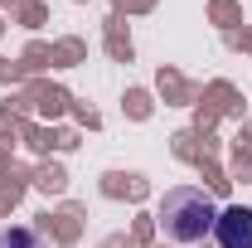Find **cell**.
<instances>
[{"instance_id": "obj_1", "label": "cell", "mask_w": 252, "mask_h": 248, "mask_svg": "<svg viewBox=\"0 0 252 248\" xmlns=\"http://www.w3.org/2000/svg\"><path fill=\"white\" fill-rule=\"evenodd\" d=\"M214 219H219L214 200L204 190H194V185H180V190H170L160 200V229L175 244H199L204 234H214Z\"/></svg>"}, {"instance_id": "obj_2", "label": "cell", "mask_w": 252, "mask_h": 248, "mask_svg": "<svg viewBox=\"0 0 252 248\" xmlns=\"http://www.w3.org/2000/svg\"><path fill=\"white\" fill-rule=\"evenodd\" d=\"M214 239H219V248H252V209H243V205L223 209L214 219Z\"/></svg>"}, {"instance_id": "obj_3", "label": "cell", "mask_w": 252, "mask_h": 248, "mask_svg": "<svg viewBox=\"0 0 252 248\" xmlns=\"http://www.w3.org/2000/svg\"><path fill=\"white\" fill-rule=\"evenodd\" d=\"M0 248H49L39 229H5L0 234Z\"/></svg>"}]
</instances>
